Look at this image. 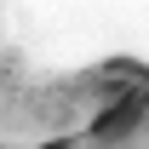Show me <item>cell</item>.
<instances>
[{
	"label": "cell",
	"instance_id": "6da1fadb",
	"mask_svg": "<svg viewBox=\"0 0 149 149\" xmlns=\"http://www.w3.org/2000/svg\"><path fill=\"white\" fill-rule=\"evenodd\" d=\"M149 126V86L143 92H103V103L92 109V120H86V143L97 149H115L126 143V138H138V132Z\"/></svg>",
	"mask_w": 149,
	"mask_h": 149
},
{
	"label": "cell",
	"instance_id": "7a4b0ae2",
	"mask_svg": "<svg viewBox=\"0 0 149 149\" xmlns=\"http://www.w3.org/2000/svg\"><path fill=\"white\" fill-rule=\"evenodd\" d=\"M46 149H74V138H57V143H46Z\"/></svg>",
	"mask_w": 149,
	"mask_h": 149
}]
</instances>
